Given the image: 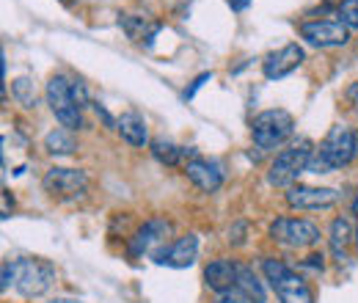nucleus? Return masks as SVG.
<instances>
[{
    "label": "nucleus",
    "instance_id": "ddd939ff",
    "mask_svg": "<svg viewBox=\"0 0 358 303\" xmlns=\"http://www.w3.org/2000/svg\"><path fill=\"white\" fill-rule=\"evenodd\" d=\"M185 174H187V179H190L199 190H204V193H215V190L224 185V171H221V166L213 163V160H204V157L187 160V163H185Z\"/></svg>",
    "mask_w": 358,
    "mask_h": 303
},
{
    "label": "nucleus",
    "instance_id": "20e7f679",
    "mask_svg": "<svg viewBox=\"0 0 358 303\" xmlns=\"http://www.w3.org/2000/svg\"><path fill=\"white\" fill-rule=\"evenodd\" d=\"M251 132H254V143L257 149L262 152H273L278 146H284L292 132H295V119L292 113L281 111V108H270V111H262L257 113L254 125H251Z\"/></svg>",
    "mask_w": 358,
    "mask_h": 303
},
{
    "label": "nucleus",
    "instance_id": "4468645a",
    "mask_svg": "<svg viewBox=\"0 0 358 303\" xmlns=\"http://www.w3.org/2000/svg\"><path fill=\"white\" fill-rule=\"evenodd\" d=\"M237 281V262L231 260H213L204 267V284L207 290H213L215 295L231 290Z\"/></svg>",
    "mask_w": 358,
    "mask_h": 303
},
{
    "label": "nucleus",
    "instance_id": "aec40b11",
    "mask_svg": "<svg viewBox=\"0 0 358 303\" xmlns=\"http://www.w3.org/2000/svg\"><path fill=\"white\" fill-rule=\"evenodd\" d=\"M45 149L50 155H75L78 152V141L72 130H50L45 135Z\"/></svg>",
    "mask_w": 358,
    "mask_h": 303
},
{
    "label": "nucleus",
    "instance_id": "7ed1b4c3",
    "mask_svg": "<svg viewBox=\"0 0 358 303\" xmlns=\"http://www.w3.org/2000/svg\"><path fill=\"white\" fill-rule=\"evenodd\" d=\"M312 141L309 138H301L298 143L281 149L275 155V160L270 163L268 171V182L273 188H292L295 179L303 171H309V163H312Z\"/></svg>",
    "mask_w": 358,
    "mask_h": 303
},
{
    "label": "nucleus",
    "instance_id": "9b49d317",
    "mask_svg": "<svg viewBox=\"0 0 358 303\" xmlns=\"http://www.w3.org/2000/svg\"><path fill=\"white\" fill-rule=\"evenodd\" d=\"M42 185H45L47 193H52V196H80L89 188V176L83 171H78V169L55 166V169H50L45 174Z\"/></svg>",
    "mask_w": 358,
    "mask_h": 303
},
{
    "label": "nucleus",
    "instance_id": "6ab92c4d",
    "mask_svg": "<svg viewBox=\"0 0 358 303\" xmlns=\"http://www.w3.org/2000/svg\"><path fill=\"white\" fill-rule=\"evenodd\" d=\"M356 237V232H353V226H350V220L348 218H336L334 223H331V248H334V254L339 257V262L345 260V248L350 246V240Z\"/></svg>",
    "mask_w": 358,
    "mask_h": 303
},
{
    "label": "nucleus",
    "instance_id": "f257e3e1",
    "mask_svg": "<svg viewBox=\"0 0 358 303\" xmlns=\"http://www.w3.org/2000/svg\"><path fill=\"white\" fill-rule=\"evenodd\" d=\"M356 155H358V132L336 125V127H331L328 135L322 138L317 155H312L309 171L331 174L336 171V169H345L348 163H353Z\"/></svg>",
    "mask_w": 358,
    "mask_h": 303
},
{
    "label": "nucleus",
    "instance_id": "9d476101",
    "mask_svg": "<svg viewBox=\"0 0 358 303\" xmlns=\"http://www.w3.org/2000/svg\"><path fill=\"white\" fill-rule=\"evenodd\" d=\"M336 202H339V190L334 188H309V185L287 188V204L292 210H328Z\"/></svg>",
    "mask_w": 358,
    "mask_h": 303
},
{
    "label": "nucleus",
    "instance_id": "5701e85b",
    "mask_svg": "<svg viewBox=\"0 0 358 303\" xmlns=\"http://www.w3.org/2000/svg\"><path fill=\"white\" fill-rule=\"evenodd\" d=\"M122 25H124V31H127L130 39H141L143 31H146V17H133V14H127V17H122ZM143 39H146V36H143Z\"/></svg>",
    "mask_w": 358,
    "mask_h": 303
},
{
    "label": "nucleus",
    "instance_id": "c85d7f7f",
    "mask_svg": "<svg viewBox=\"0 0 358 303\" xmlns=\"http://www.w3.org/2000/svg\"><path fill=\"white\" fill-rule=\"evenodd\" d=\"M11 207H14V202H11V196L3 190V218L11 216Z\"/></svg>",
    "mask_w": 358,
    "mask_h": 303
},
{
    "label": "nucleus",
    "instance_id": "2f4dec72",
    "mask_svg": "<svg viewBox=\"0 0 358 303\" xmlns=\"http://www.w3.org/2000/svg\"><path fill=\"white\" fill-rule=\"evenodd\" d=\"M348 99H350V102L358 108V83H353V86L348 88Z\"/></svg>",
    "mask_w": 358,
    "mask_h": 303
},
{
    "label": "nucleus",
    "instance_id": "39448f33",
    "mask_svg": "<svg viewBox=\"0 0 358 303\" xmlns=\"http://www.w3.org/2000/svg\"><path fill=\"white\" fill-rule=\"evenodd\" d=\"M45 97L52 116L61 122L64 130H80L83 127L80 105L72 97V80H66L64 75H52L45 86Z\"/></svg>",
    "mask_w": 358,
    "mask_h": 303
},
{
    "label": "nucleus",
    "instance_id": "f704fd0d",
    "mask_svg": "<svg viewBox=\"0 0 358 303\" xmlns=\"http://www.w3.org/2000/svg\"><path fill=\"white\" fill-rule=\"evenodd\" d=\"M356 243H358V229H356Z\"/></svg>",
    "mask_w": 358,
    "mask_h": 303
},
{
    "label": "nucleus",
    "instance_id": "0eeeda50",
    "mask_svg": "<svg viewBox=\"0 0 358 303\" xmlns=\"http://www.w3.org/2000/svg\"><path fill=\"white\" fill-rule=\"evenodd\" d=\"M270 240L287 248H309L320 243V229L306 218H275L270 223Z\"/></svg>",
    "mask_w": 358,
    "mask_h": 303
},
{
    "label": "nucleus",
    "instance_id": "423d86ee",
    "mask_svg": "<svg viewBox=\"0 0 358 303\" xmlns=\"http://www.w3.org/2000/svg\"><path fill=\"white\" fill-rule=\"evenodd\" d=\"M55 281V267L45 260H14V287L22 298H42Z\"/></svg>",
    "mask_w": 358,
    "mask_h": 303
},
{
    "label": "nucleus",
    "instance_id": "cd10ccee",
    "mask_svg": "<svg viewBox=\"0 0 358 303\" xmlns=\"http://www.w3.org/2000/svg\"><path fill=\"white\" fill-rule=\"evenodd\" d=\"M8 284H14V262H3V281H0V287L8 290Z\"/></svg>",
    "mask_w": 358,
    "mask_h": 303
},
{
    "label": "nucleus",
    "instance_id": "72a5a7b5",
    "mask_svg": "<svg viewBox=\"0 0 358 303\" xmlns=\"http://www.w3.org/2000/svg\"><path fill=\"white\" fill-rule=\"evenodd\" d=\"M353 210H356V213H358V199H356V202H353Z\"/></svg>",
    "mask_w": 358,
    "mask_h": 303
},
{
    "label": "nucleus",
    "instance_id": "f03ea898",
    "mask_svg": "<svg viewBox=\"0 0 358 303\" xmlns=\"http://www.w3.org/2000/svg\"><path fill=\"white\" fill-rule=\"evenodd\" d=\"M262 273L270 281L275 298L281 303H314V295L306 284V279L292 270L287 262L281 260H265L262 262Z\"/></svg>",
    "mask_w": 358,
    "mask_h": 303
},
{
    "label": "nucleus",
    "instance_id": "bb28decb",
    "mask_svg": "<svg viewBox=\"0 0 358 303\" xmlns=\"http://www.w3.org/2000/svg\"><path fill=\"white\" fill-rule=\"evenodd\" d=\"M210 80H213V72H201V75H199V78L190 83V88L185 91V99H193V97H196V91L204 86V83H210Z\"/></svg>",
    "mask_w": 358,
    "mask_h": 303
},
{
    "label": "nucleus",
    "instance_id": "b1692460",
    "mask_svg": "<svg viewBox=\"0 0 358 303\" xmlns=\"http://www.w3.org/2000/svg\"><path fill=\"white\" fill-rule=\"evenodd\" d=\"M215 303H248V298H245L237 287H231V290H226V293H218V295H215Z\"/></svg>",
    "mask_w": 358,
    "mask_h": 303
},
{
    "label": "nucleus",
    "instance_id": "c756f323",
    "mask_svg": "<svg viewBox=\"0 0 358 303\" xmlns=\"http://www.w3.org/2000/svg\"><path fill=\"white\" fill-rule=\"evenodd\" d=\"M303 265H306V267H314V270H322V257H317V254H312V257H309V260L303 262Z\"/></svg>",
    "mask_w": 358,
    "mask_h": 303
},
{
    "label": "nucleus",
    "instance_id": "6e6552de",
    "mask_svg": "<svg viewBox=\"0 0 358 303\" xmlns=\"http://www.w3.org/2000/svg\"><path fill=\"white\" fill-rule=\"evenodd\" d=\"M169 232H171V223L166 220V218H152V220H146L138 232H135V237L130 240V254L133 257H143V254H152L155 262L163 260V254H166V240H169Z\"/></svg>",
    "mask_w": 358,
    "mask_h": 303
},
{
    "label": "nucleus",
    "instance_id": "1a4fd4ad",
    "mask_svg": "<svg viewBox=\"0 0 358 303\" xmlns=\"http://www.w3.org/2000/svg\"><path fill=\"white\" fill-rule=\"evenodd\" d=\"M301 39H306L312 47H320V50L345 47L350 42V28L342 22H331V20H312L301 25Z\"/></svg>",
    "mask_w": 358,
    "mask_h": 303
},
{
    "label": "nucleus",
    "instance_id": "a211bd4d",
    "mask_svg": "<svg viewBox=\"0 0 358 303\" xmlns=\"http://www.w3.org/2000/svg\"><path fill=\"white\" fill-rule=\"evenodd\" d=\"M149 149H152V157L157 160V163H163V166H179L185 157H199L193 149H182L177 143H171L169 138H155L152 143H149Z\"/></svg>",
    "mask_w": 358,
    "mask_h": 303
},
{
    "label": "nucleus",
    "instance_id": "a878e982",
    "mask_svg": "<svg viewBox=\"0 0 358 303\" xmlns=\"http://www.w3.org/2000/svg\"><path fill=\"white\" fill-rule=\"evenodd\" d=\"M229 243L231 246H243L245 243V220L234 223V229H229Z\"/></svg>",
    "mask_w": 358,
    "mask_h": 303
},
{
    "label": "nucleus",
    "instance_id": "2eb2a0df",
    "mask_svg": "<svg viewBox=\"0 0 358 303\" xmlns=\"http://www.w3.org/2000/svg\"><path fill=\"white\" fill-rule=\"evenodd\" d=\"M196 254H199V237H196V234H182V237H177V240L166 248L160 265H169V267H190V265L196 262Z\"/></svg>",
    "mask_w": 358,
    "mask_h": 303
},
{
    "label": "nucleus",
    "instance_id": "7c9ffc66",
    "mask_svg": "<svg viewBox=\"0 0 358 303\" xmlns=\"http://www.w3.org/2000/svg\"><path fill=\"white\" fill-rule=\"evenodd\" d=\"M229 6H231L234 11H243V8H248V6H251V0H229Z\"/></svg>",
    "mask_w": 358,
    "mask_h": 303
},
{
    "label": "nucleus",
    "instance_id": "f8f14e48",
    "mask_svg": "<svg viewBox=\"0 0 358 303\" xmlns=\"http://www.w3.org/2000/svg\"><path fill=\"white\" fill-rule=\"evenodd\" d=\"M303 58L306 55H303V47L301 44H284L281 50L270 52L268 58L262 61V72H265L268 80H281V78L292 75L303 64Z\"/></svg>",
    "mask_w": 358,
    "mask_h": 303
},
{
    "label": "nucleus",
    "instance_id": "412c9836",
    "mask_svg": "<svg viewBox=\"0 0 358 303\" xmlns=\"http://www.w3.org/2000/svg\"><path fill=\"white\" fill-rule=\"evenodd\" d=\"M11 97L22 105V108H34L36 105V86H34V80L31 78H17L14 83H11Z\"/></svg>",
    "mask_w": 358,
    "mask_h": 303
},
{
    "label": "nucleus",
    "instance_id": "473e14b6",
    "mask_svg": "<svg viewBox=\"0 0 358 303\" xmlns=\"http://www.w3.org/2000/svg\"><path fill=\"white\" fill-rule=\"evenodd\" d=\"M47 303H83V301H78V298H52V301Z\"/></svg>",
    "mask_w": 358,
    "mask_h": 303
},
{
    "label": "nucleus",
    "instance_id": "393cba45",
    "mask_svg": "<svg viewBox=\"0 0 358 303\" xmlns=\"http://www.w3.org/2000/svg\"><path fill=\"white\" fill-rule=\"evenodd\" d=\"M72 97H75V102L80 105V111H83V108H86V105L91 102L89 91H86V86H83L80 80H75V83H72Z\"/></svg>",
    "mask_w": 358,
    "mask_h": 303
},
{
    "label": "nucleus",
    "instance_id": "4be33fe9",
    "mask_svg": "<svg viewBox=\"0 0 358 303\" xmlns=\"http://www.w3.org/2000/svg\"><path fill=\"white\" fill-rule=\"evenodd\" d=\"M339 22L348 28H358V0H342L339 3Z\"/></svg>",
    "mask_w": 358,
    "mask_h": 303
},
{
    "label": "nucleus",
    "instance_id": "dca6fc26",
    "mask_svg": "<svg viewBox=\"0 0 358 303\" xmlns=\"http://www.w3.org/2000/svg\"><path fill=\"white\" fill-rule=\"evenodd\" d=\"M234 287L248 298V303H268L265 281L257 276V270L251 265L237 262V281H234Z\"/></svg>",
    "mask_w": 358,
    "mask_h": 303
},
{
    "label": "nucleus",
    "instance_id": "f3484780",
    "mask_svg": "<svg viewBox=\"0 0 358 303\" xmlns=\"http://www.w3.org/2000/svg\"><path fill=\"white\" fill-rule=\"evenodd\" d=\"M116 130H119V135H122L130 146H135V149H143V146L149 143V127H146V119H143L141 113H135V111H127V113H122V116H119Z\"/></svg>",
    "mask_w": 358,
    "mask_h": 303
}]
</instances>
